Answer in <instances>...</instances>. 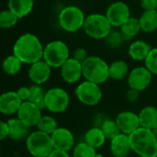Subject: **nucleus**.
<instances>
[{
	"instance_id": "nucleus-18",
	"label": "nucleus",
	"mask_w": 157,
	"mask_h": 157,
	"mask_svg": "<svg viewBox=\"0 0 157 157\" xmlns=\"http://www.w3.org/2000/svg\"><path fill=\"white\" fill-rule=\"evenodd\" d=\"M109 148L113 157H127L132 151L130 136L120 133L110 141Z\"/></svg>"
},
{
	"instance_id": "nucleus-32",
	"label": "nucleus",
	"mask_w": 157,
	"mask_h": 157,
	"mask_svg": "<svg viewBox=\"0 0 157 157\" xmlns=\"http://www.w3.org/2000/svg\"><path fill=\"white\" fill-rule=\"evenodd\" d=\"M19 18L8 8L0 13V27L2 29H10L14 27Z\"/></svg>"
},
{
	"instance_id": "nucleus-5",
	"label": "nucleus",
	"mask_w": 157,
	"mask_h": 157,
	"mask_svg": "<svg viewBox=\"0 0 157 157\" xmlns=\"http://www.w3.org/2000/svg\"><path fill=\"white\" fill-rule=\"evenodd\" d=\"M26 148L31 156L47 157L54 149L51 135L39 130L32 132L26 139Z\"/></svg>"
},
{
	"instance_id": "nucleus-33",
	"label": "nucleus",
	"mask_w": 157,
	"mask_h": 157,
	"mask_svg": "<svg viewBox=\"0 0 157 157\" xmlns=\"http://www.w3.org/2000/svg\"><path fill=\"white\" fill-rule=\"evenodd\" d=\"M145 67L155 75H157V48H152L147 58L144 60Z\"/></svg>"
},
{
	"instance_id": "nucleus-26",
	"label": "nucleus",
	"mask_w": 157,
	"mask_h": 157,
	"mask_svg": "<svg viewBox=\"0 0 157 157\" xmlns=\"http://www.w3.org/2000/svg\"><path fill=\"white\" fill-rule=\"evenodd\" d=\"M129 75V66L125 61L117 60L109 64V78L122 80Z\"/></svg>"
},
{
	"instance_id": "nucleus-14",
	"label": "nucleus",
	"mask_w": 157,
	"mask_h": 157,
	"mask_svg": "<svg viewBox=\"0 0 157 157\" xmlns=\"http://www.w3.org/2000/svg\"><path fill=\"white\" fill-rule=\"evenodd\" d=\"M60 70L63 80L67 84H75L83 76L82 63L76 61L73 57H70Z\"/></svg>"
},
{
	"instance_id": "nucleus-37",
	"label": "nucleus",
	"mask_w": 157,
	"mask_h": 157,
	"mask_svg": "<svg viewBox=\"0 0 157 157\" xmlns=\"http://www.w3.org/2000/svg\"><path fill=\"white\" fill-rule=\"evenodd\" d=\"M17 93L22 101H28L30 96V88L27 86H21L17 90Z\"/></svg>"
},
{
	"instance_id": "nucleus-20",
	"label": "nucleus",
	"mask_w": 157,
	"mask_h": 157,
	"mask_svg": "<svg viewBox=\"0 0 157 157\" xmlns=\"http://www.w3.org/2000/svg\"><path fill=\"white\" fill-rule=\"evenodd\" d=\"M34 6V0H8L7 7L18 18L29 15Z\"/></svg>"
},
{
	"instance_id": "nucleus-36",
	"label": "nucleus",
	"mask_w": 157,
	"mask_h": 157,
	"mask_svg": "<svg viewBox=\"0 0 157 157\" xmlns=\"http://www.w3.org/2000/svg\"><path fill=\"white\" fill-rule=\"evenodd\" d=\"M140 4L144 10H157V0H140Z\"/></svg>"
},
{
	"instance_id": "nucleus-28",
	"label": "nucleus",
	"mask_w": 157,
	"mask_h": 157,
	"mask_svg": "<svg viewBox=\"0 0 157 157\" xmlns=\"http://www.w3.org/2000/svg\"><path fill=\"white\" fill-rule=\"evenodd\" d=\"M36 127H37V130L44 133H47L49 135H52L58 129V124H57L56 120L53 117L45 115L41 117V119L40 120Z\"/></svg>"
},
{
	"instance_id": "nucleus-16",
	"label": "nucleus",
	"mask_w": 157,
	"mask_h": 157,
	"mask_svg": "<svg viewBox=\"0 0 157 157\" xmlns=\"http://www.w3.org/2000/svg\"><path fill=\"white\" fill-rule=\"evenodd\" d=\"M116 122L121 132L127 135H131L141 127L139 115L132 111L121 112L116 118Z\"/></svg>"
},
{
	"instance_id": "nucleus-17",
	"label": "nucleus",
	"mask_w": 157,
	"mask_h": 157,
	"mask_svg": "<svg viewBox=\"0 0 157 157\" xmlns=\"http://www.w3.org/2000/svg\"><path fill=\"white\" fill-rule=\"evenodd\" d=\"M22 102L17 91H6L0 96V112L6 116L17 114Z\"/></svg>"
},
{
	"instance_id": "nucleus-40",
	"label": "nucleus",
	"mask_w": 157,
	"mask_h": 157,
	"mask_svg": "<svg viewBox=\"0 0 157 157\" xmlns=\"http://www.w3.org/2000/svg\"><path fill=\"white\" fill-rule=\"evenodd\" d=\"M47 157H70V155H69L68 152L53 149Z\"/></svg>"
},
{
	"instance_id": "nucleus-29",
	"label": "nucleus",
	"mask_w": 157,
	"mask_h": 157,
	"mask_svg": "<svg viewBox=\"0 0 157 157\" xmlns=\"http://www.w3.org/2000/svg\"><path fill=\"white\" fill-rule=\"evenodd\" d=\"M29 88H30V96L29 100L39 106L41 109H45L46 91H44V89L40 85H33Z\"/></svg>"
},
{
	"instance_id": "nucleus-27",
	"label": "nucleus",
	"mask_w": 157,
	"mask_h": 157,
	"mask_svg": "<svg viewBox=\"0 0 157 157\" xmlns=\"http://www.w3.org/2000/svg\"><path fill=\"white\" fill-rule=\"evenodd\" d=\"M23 63L14 54L7 56L3 61V71L7 75H16L22 68Z\"/></svg>"
},
{
	"instance_id": "nucleus-31",
	"label": "nucleus",
	"mask_w": 157,
	"mask_h": 157,
	"mask_svg": "<svg viewBox=\"0 0 157 157\" xmlns=\"http://www.w3.org/2000/svg\"><path fill=\"white\" fill-rule=\"evenodd\" d=\"M100 129L102 130L103 133L105 134L107 140H109V141H111L116 136H118L120 133H121L116 121H111V120L104 121L103 123L101 124Z\"/></svg>"
},
{
	"instance_id": "nucleus-2",
	"label": "nucleus",
	"mask_w": 157,
	"mask_h": 157,
	"mask_svg": "<svg viewBox=\"0 0 157 157\" xmlns=\"http://www.w3.org/2000/svg\"><path fill=\"white\" fill-rule=\"evenodd\" d=\"M130 136L132 151L140 157H157V137L152 130L140 127Z\"/></svg>"
},
{
	"instance_id": "nucleus-9",
	"label": "nucleus",
	"mask_w": 157,
	"mask_h": 157,
	"mask_svg": "<svg viewBox=\"0 0 157 157\" xmlns=\"http://www.w3.org/2000/svg\"><path fill=\"white\" fill-rule=\"evenodd\" d=\"M70 103L68 93L62 87H52L46 91L45 109L52 113H63Z\"/></svg>"
},
{
	"instance_id": "nucleus-24",
	"label": "nucleus",
	"mask_w": 157,
	"mask_h": 157,
	"mask_svg": "<svg viewBox=\"0 0 157 157\" xmlns=\"http://www.w3.org/2000/svg\"><path fill=\"white\" fill-rule=\"evenodd\" d=\"M139 119L141 127L145 129H152L157 122V109L154 106H147L139 112Z\"/></svg>"
},
{
	"instance_id": "nucleus-35",
	"label": "nucleus",
	"mask_w": 157,
	"mask_h": 157,
	"mask_svg": "<svg viewBox=\"0 0 157 157\" xmlns=\"http://www.w3.org/2000/svg\"><path fill=\"white\" fill-rule=\"evenodd\" d=\"M87 57V52L84 48H77L73 53V58L82 63L86 60Z\"/></svg>"
},
{
	"instance_id": "nucleus-30",
	"label": "nucleus",
	"mask_w": 157,
	"mask_h": 157,
	"mask_svg": "<svg viewBox=\"0 0 157 157\" xmlns=\"http://www.w3.org/2000/svg\"><path fill=\"white\" fill-rule=\"evenodd\" d=\"M97 149L93 148L86 142L79 143L73 149V157H97Z\"/></svg>"
},
{
	"instance_id": "nucleus-11",
	"label": "nucleus",
	"mask_w": 157,
	"mask_h": 157,
	"mask_svg": "<svg viewBox=\"0 0 157 157\" xmlns=\"http://www.w3.org/2000/svg\"><path fill=\"white\" fill-rule=\"evenodd\" d=\"M153 74L145 66H139L129 73L128 85L130 88L142 92L150 86Z\"/></svg>"
},
{
	"instance_id": "nucleus-42",
	"label": "nucleus",
	"mask_w": 157,
	"mask_h": 157,
	"mask_svg": "<svg viewBox=\"0 0 157 157\" xmlns=\"http://www.w3.org/2000/svg\"><path fill=\"white\" fill-rule=\"evenodd\" d=\"M97 157H103V155H100V154H97Z\"/></svg>"
},
{
	"instance_id": "nucleus-12",
	"label": "nucleus",
	"mask_w": 157,
	"mask_h": 157,
	"mask_svg": "<svg viewBox=\"0 0 157 157\" xmlns=\"http://www.w3.org/2000/svg\"><path fill=\"white\" fill-rule=\"evenodd\" d=\"M112 27H121L131 17V11L128 5L122 1L112 3L105 14Z\"/></svg>"
},
{
	"instance_id": "nucleus-13",
	"label": "nucleus",
	"mask_w": 157,
	"mask_h": 157,
	"mask_svg": "<svg viewBox=\"0 0 157 157\" xmlns=\"http://www.w3.org/2000/svg\"><path fill=\"white\" fill-rule=\"evenodd\" d=\"M51 137L54 149L69 152L75 147L74 134L67 128L58 127V129L51 135Z\"/></svg>"
},
{
	"instance_id": "nucleus-15",
	"label": "nucleus",
	"mask_w": 157,
	"mask_h": 157,
	"mask_svg": "<svg viewBox=\"0 0 157 157\" xmlns=\"http://www.w3.org/2000/svg\"><path fill=\"white\" fill-rule=\"evenodd\" d=\"M51 74L52 67L44 60H40L30 64L28 76L34 85L41 86L49 80Z\"/></svg>"
},
{
	"instance_id": "nucleus-41",
	"label": "nucleus",
	"mask_w": 157,
	"mask_h": 157,
	"mask_svg": "<svg viewBox=\"0 0 157 157\" xmlns=\"http://www.w3.org/2000/svg\"><path fill=\"white\" fill-rule=\"evenodd\" d=\"M151 130H152V132H154V134L157 137V122L155 124V126H154Z\"/></svg>"
},
{
	"instance_id": "nucleus-19",
	"label": "nucleus",
	"mask_w": 157,
	"mask_h": 157,
	"mask_svg": "<svg viewBox=\"0 0 157 157\" xmlns=\"http://www.w3.org/2000/svg\"><path fill=\"white\" fill-rule=\"evenodd\" d=\"M9 126V135L8 137L14 141H21L27 139L29 135V127L23 123L17 117L12 118L7 121Z\"/></svg>"
},
{
	"instance_id": "nucleus-34",
	"label": "nucleus",
	"mask_w": 157,
	"mask_h": 157,
	"mask_svg": "<svg viewBox=\"0 0 157 157\" xmlns=\"http://www.w3.org/2000/svg\"><path fill=\"white\" fill-rule=\"evenodd\" d=\"M123 40H124V38L121 32H113V31H111V33L106 38L108 44L112 48L120 46Z\"/></svg>"
},
{
	"instance_id": "nucleus-25",
	"label": "nucleus",
	"mask_w": 157,
	"mask_h": 157,
	"mask_svg": "<svg viewBox=\"0 0 157 157\" xmlns=\"http://www.w3.org/2000/svg\"><path fill=\"white\" fill-rule=\"evenodd\" d=\"M120 28H121V33L122 34L124 40H130L133 38L142 30L139 18L133 17H131Z\"/></svg>"
},
{
	"instance_id": "nucleus-43",
	"label": "nucleus",
	"mask_w": 157,
	"mask_h": 157,
	"mask_svg": "<svg viewBox=\"0 0 157 157\" xmlns=\"http://www.w3.org/2000/svg\"><path fill=\"white\" fill-rule=\"evenodd\" d=\"M31 157H35V156H31Z\"/></svg>"
},
{
	"instance_id": "nucleus-3",
	"label": "nucleus",
	"mask_w": 157,
	"mask_h": 157,
	"mask_svg": "<svg viewBox=\"0 0 157 157\" xmlns=\"http://www.w3.org/2000/svg\"><path fill=\"white\" fill-rule=\"evenodd\" d=\"M82 65L83 76L87 81L101 85L109 78V64L98 56H88Z\"/></svg>"
},
{
	"instance_id": "nucleus-6",
	"label": "nucleus",
	"mask_w": 157,
	"mask_h": 157,
	"mask_svg": "<svg viewBox=\"0 0 157 157\" xmlns=\"http://www.w3.org/2000/svg\"><path fill=\"white\" fill-rule=\"evenodd\" d=\"M83 10L76 6H67L59 13L60 27L67 32H75L84 27L86 20Z\"/></svg>"
},
{
	"instance_id": "nucleus-23",
	"label": "nucleus",
	"mask_w": 157,
	"mask_h": 157,
	"mask_svg": "<svg viewBox=\"0 0 157 157\" xmlns=\"http://www.w3.org/2000/svg\"><path fill=\"white\" fill-rule=\"evenodd\" d=\"M106 136L102 130L98 127L89 129L85 134V142L95 149L101 148L106 143Z\"/></svg>"
},
{
	"instance_id": "nucleus-4",
	"label": "nucleus",
	"mask_w": 157,
	"mask_h": 157,
	"mask_svg": "<svg viewBox=\"0 0 157 157\" xmlns=\"http://www.w3.org/2000/svg\"><path fill=\"white\" fill-rule=\"evenodd\" d=\"M83 29L88 37L95 40H103L111 33L112 25L106 15L97 13L86 17Z\"/></svg>"
},
{
	"instance_id": "nucleus-1",
	"label": "nucleus",
	"mask_w": 157,
	"mask_h": 157,
	"mask_svg": "<svg viewBox=\"0 0 157 157\" xmlns=\"http://www.w3.org/2000/svg\"><path fill=\"white\" fill-rule=\"evenodd\" d=\"M43 52L42 43L32 33H25L19 36L13 46V54L26 64H32L42 60Z\"/></svg>"
},
{
	"instance_id": "nucleus-8",
	"label": "nucleus",
	"mask_w": 157,
	"mask_h": 157,
	"mask_svg": "<svg viewBox=\"0 0 157 157\" xmlns=\"http://www.w3.org/2000/svg\"><path fill=\"white\" fill-rule=\"evenodd\" d=\"M75 94L79 102L88 107L98 105L101 101L103 96L100 85L87 80L82 82L76 86Z\"/></svg>"
},
{
	"instance_id": "nucleus-22",
	"label": "nucleus",
	"mask_w": 157,
	"mask_h": 157,
	"mask_svg": "<svg viewBox=\"0 0 157 157\" xmlns=\"http://www.w3.org/2000/svg\"><path fill=\"white\" fill-rule=\"evenodd\" d=\"M139 20L142 31L145 33L154 32L157 29V10H144Z\"/></svg>"
},
{
	"instance_id": "nucleus-39",
	"label": "nucleus",
	"mask_w": 157,
	"mask_h": 157,
	"mask_svg": "<svg viewBox=\"0 0 157 157\" xmlns=\"http://www.w3.org/2000/svg\"><path fill=\"white\" fill-rule=\"evenodd\" d=\"M9 135V126L7 121H1L0 123V140L3 141Z\"/></svg>"
},
{
	"instance_id": "nucleus-10",
	"label": "nucleus",
	"mask_w": 157,
	"mask_h": 157,
	"mask_svg": "<svg viewBox=\"0 0 157 157\" xmlns=\"http://www.w3.org/2000/svg\"><path fill=\"white\" fill-rule=\"evenodd\" d=\"M17 117L28 127L32 128L37 126L42 117L41 109L29 100L23 101L17 113Z\"/></svg>"
},
{
	"instance_id": "nucleus-38",
	"label": "nucleus",
	"mask_w": 157,
	"mask_h": 157,
	"mask_svg": "<svg viewBox=\"0 0 157 157\" xmlns=\"http://www.w3.org/2000/svg\"><path fill=\"white\" fill-rule=\"evenodd\" d=\"M126 98H127V99H128V101L130 103H135V102L138 101V99L140 98V91L130 88L128 90V92H127Z\"/></svg>"
},
{
	"instance_id": "nucleus-7",
	"label": "nucleus",
	"mask_w": 157,
	"mask_h": 157,
	"mask_svg": "<svg viewBox=\"0 0 157 157\" xmlns=\"http://www.w3.org/2000/svg\"><path fill=\"white\" fill-rule=\"evenodd\" d=\"M69 58V48L66 43L62 40H52L44 47L42 60L52 68H61Z\"/></svg>"
},
{
	"instance_id": "nucleus-21",
	"label": "nucleus",
	"mask_w": 157,
	"mask_h": 157,
	"mask_svg": "<svg viewBox=\"0 0 157 157\" xmlns=\"http://www.w3.org/2000/svg\"><path fill=\"white\" fill-rule=\"evenodd\" d=\"M151 50V46L146 41L135 40L129 46L128 53L132 60L140 62L144 61L147 58Z\"/></svg>"
}]
</instances>
